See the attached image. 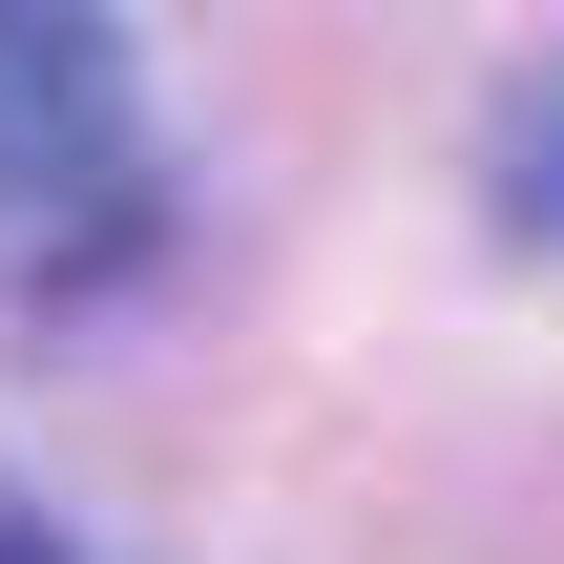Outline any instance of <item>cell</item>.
<instances>
[{
	"label": "cell",
	"mask_w": 564,
	"mask_h": 564,
	"mask_svg": "<svg viewBox=\"0 0 564 564\" xmlns=\"http://www.w3.org/2000/svg\"><path fill=\"white\" fill-rule=\"evenodd\" d=\"M126 188V0H0V230Z\"/></svg>",
	"instance_id": "obj_1"
},
{
	"label": "cell",
	"mask_w": 564,
	"mask_h": 564,
	"mask_svg": "<svg viewBox=\"0 0 564 564\" xmlns=\"http://www.w3.org/2000/svg\"><path fill=\"white\" fill-rule=\"evenodd\" d=\"M481 230L502 251H564V63H523L502 126H481Z\"/></svg>",
	"instance_id": "obj_2"
},
{
	"label": "cell",
	"mask_w": 564,
	"mask_h": 564,
	"mask_svg": "<svg viewBox=\"0 0 564 564\" xmlns=\"http://www.w3.org/2000/svg\"><path fill=\"white\" fill-rule=\"evenodd\" d=\"M0 564H84V544H63V523H42V502H0Z\"/></svg>",
	"instance_id": "obj_3"
}]
</instances>
